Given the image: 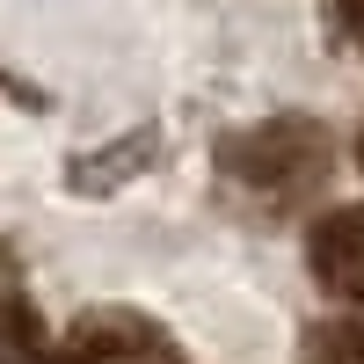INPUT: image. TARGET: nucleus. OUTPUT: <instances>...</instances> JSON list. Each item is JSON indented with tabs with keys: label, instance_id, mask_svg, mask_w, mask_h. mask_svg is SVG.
<instances>
[{
	"label": "nucleus",
	"instance_id": "f257e3e1",
	"mask_svg": "<svg viewBox=\"0 0 364 364\" xmlns=\"http://www.w3.org/2000/svg\"><path fill=\"white\" fill-rule=\"evenodd\" d=\"M219 168H226V175H233L248 197L291 204V197L321 190V175H328V139H321L314 124H262V132L226 139Z\"/></svg>",
	"mask_w": 364,
	"mask_h": 364
},
{
	"label": "nucleus",
	"instance_id": "f03ea898",
	"mask_svg": "<svg viewBox=\"0 0 364 364\" xmlns=\"http://www.w3.org/2000/svg\"><path fill=\"white\" fill-rule=\"evenodd\" d=\"M343 22H350V37L364 44V0H343Z\"/></svg>",
	"mask_w": 364,
	"mask_h": 364
}]
</instances>
